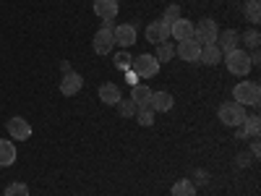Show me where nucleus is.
<instances>
[{
  "label": "nucleus",
  "mask_w": 261,
  "mask_h": 196,
  "mask_svg": "<svg viewBox=\"0 0 261 196\" xmlns=\"http://www.w3.org/2000/svg\"><path fill=\"white\" fill-rule=\"evenodd\" d=\"M113 63H115V68H118V71H130V63H134V55H128L125 50H120V53H115Z\"/></svg>",
  "instance_id": "24"
},
{
  "label": "nucleus",
  "mask_w": 261,
  "mask_h": 196,
  "mask_svg": "<svg viewBox=\"0 0 261 196\" xmlns=\"http://www.w3.org/2000/svg\"><path fill=\"white\" fill-rule=\"evenodd\" d=\"M146 39L151 42V45H160V42L170 39V27L162 24V21H151V24L146 27Z\"/></svg>",
  "instance_id": "13"
},
{
  "label": "nucleus",
  "mask_w": 261,
  "mask_h": 196,
  "mask_svg": "<svg viewBox=\"0 0 261 196\" xmlns=\"http://www.w3.org/2000/svg\"><path fill=\"white\" fill-rule=\"evenodd\" d=\"M170 193L172 196H196V183L188 181V178H180V181L172 183V191Z\"/></svg>",
  "instance_id": "22"
},
{
  "label": "nucleus",
  "mask_w": 261,
  "mask_h": 196,
  "mask_svg": "<svg viewBox=\"0 0 261 196\" xmlns=\"http://www.w3.org/2000/svg\"><path fill=\"white\" fill-rule=\"evenodd\" d=\"M118 110H120V115H123V118H134L139 107H136V102H134V100H120V102H118Z\"/></svg>",
  "instance_id": "28"
},
{
  "label": "nucleus",
  "mask_w": 261,
  "mask_h": 196,
  "mask_svg": "<svg viewBox=\"0 0 261 196\" xmlns=\"http://www.w3.org/2000/svg\"><path fill=\"white\" fill-rule=\"evenodd\" d=\"M217 34H220V29H217V24L212 18H201L199 24H193V39L199 42V45H214L217 42Z\"/></svg>",
  "instance_id": "4"
},
{
  "label": "nucleus",
  "mask_w": 261,
  "mask_h": 196,
  "mask_svg": "<svg viewBox=\"0 0 261 196\" xmlns=\"http://www.w3.org/2000/svg\"><path fill=\"white\" fill-rule=\"evenodd\" d=\"M232 97H235V102L238 105H258V100H261V89H258V84L256 81H241V84H238L235 86V89H232Z\"/></svg>",
  "instance_id": "2"
},
{
  "label": "nucleus",
  "mask_w": 261,
  "mask_h": 196,
  "mask_svg": "<svg viewBox=\"0 0 261 196\" xmlns=\"http://www.w3.org/2000/svg\"><path fill=\"white\" fill-rule=\"evenodd\" d=\"M225 65H227V71H230L232 76H248V71L253 68L246 47H238V50L227 53V55H225Z\"/></svg>",
  "instance_id": "1"
},
{
  "label": "nucleus",
  "mask_w": 261,
  "mask_h": 196,
  "mask_svg": "<svg viewBox=\"0 0 261 196\" xmlns=\"http://www.w3.org/2000/svg\"><path fill=\"white\" fill-rule=\"evenodd\" d=\"M130 100L136 102V107H149L151 89H149L146 84H134V86H130Z\"/></svg>",
  "instance_id": "17"
},
{
  "label": "nucleus",
  "mask_w": 261,
  "mask_h": 196,
  "mask_svg": "<svg viewBox=\"0 0 261 196\" xmlns=\"http://www.w3.org/2000/svg\"><path fill=\"white\" fill-rule=\"evenodd\" d=\"M81 86H84L81 74L68 71V74H65V76L60 79V94H65V97H73V94H79V92H81Z\"/></svg>",
  "instance_id": "10"
},
{
  "label": "nucleus",
  "mask_w": 261,
  "mask_h": 196,
  "mask_svg": "<svg viewBox=\"0 0 261 196\" xmlns=\"http://www.w3.org/2000/svg\"><path fill=\"white\" fill-rule=\"evenodd\" d=\"M251 155H253V157H258V141H256V139L251 141Z\"/></svg>",
  "instance_id": "31"
},
{
  "label": "nucleus",
  "mask_w": 261,
  "mask_h": 196,
  "mask_svg": "<svg viewBox=\"0 0 261 196\" xmlns=\"http://www.w3.org/2000/svg\"><path fill=\"white\" fill-rule=\"evenodd\" d=\"M113 37H115V45H120L125 50L136 42V27L134 24H120V27L113 29Z\"/></svg>",
  "instance_id": "11"
},
{
  "label": "nucleus",
  "mask_w": 261,
  "mask_h": 196,
  "mask_svg": "<svg viewBox=\"0 0 261 196\" xmlns=\"http://www.w3.org/2000/svg\"><path fill=\"white\" fill-rule=\"evenodd\" d=\"M170 37H175L178 42L193 39V24H191V21H186V18H178L175 24L170 27Z\"/></svg>",
  "instance_id": "16"
},
{
  "label": "nucleus",
  "mask_w": 261,
  "mask_h": 196,
  "mask_svg": "<svg viewBox=\"0 0 261 196\" xmlns=\"http://www.w3.org/2000/svg\"><path fill=\"white\" fill-rule=\"evenodd\" d=\"M125 74H128V84H130V86H134V84H139V76H136L134 71H125Z\"/></svg>",
  "instance_id": "30"
},
{
  "label": "nucleus",
  "mask_w": 261,
  "mask_h": 196,
  "mask_svg": "<svg viewBox=\"0 0 261 196\" xmlns=\"http://www.w3.org/2000/svg\"><path fill=\"white\" fill-rule=\"evenodd\" d=\"M217 115H220V120H222L227 128H238V126L246 120V107L238 105V102H225Z\"/></svg>",
  "instance_id": "3"
},
{
  "label": "nucleus",
  "mask_w": 261,
  "mask_h": 196,
  "mask_svg": "<svg viewBox=\"0 0 261 196\" xmlns=\"http://www.w3.org/2000/svg\"><path fill=\"white\" fill-rule=\"evenodd\" d=\"M243 11H246V18L253 21V24H258V21H261V6H258V0H248Z\"/></svg>",
  "instance_id": "25"
},
{
  "label": "nucleus",
  "mask_w": 261,
  "mask_h": 196,
  "mask_svg": "<svg viewBox=\"0 0 261 196\" xmlns=\"http://www.w3.org/2000/svg\"><path fill=\"white\" fill-rule=\"evenodd\" d=\"M258 42H261V34L256 32V29H248L246 34H241V45H246V47H258Z\"/></svg>",
  "instance_id": "27"
},
{
  "label": "nucleus",
  "mask_w": 261,
  "mask_h": 196,
  "mask_svg": "<svg viewBox=\"0 0 261 196\" xmlns=\"http://www.w3.org/2000/svg\"><path fill=\"white\" fill-rule=\"evenodd\" d=\"M222 58H225V55L220 53V47H217V45H204V47H201V55H199V60H201L204 65H217Z\"/></svg>",
  "instance_id": "20"
},
{
  "label": "nucleus",
  "mask_w": 261,
  "mask_h": 196,
  "mask_svg": "<svg viewBox=\"0 0 261 196\" xmlns=\"http://www.w3.org/2000/svg\"><path fill=\"white\" fill-rule=\"evenodd\" d=\"M130 71H134L139 79H151L160 74V63L154 55H139L134 58V63H130Z\"/></svg>",
  "instance_id": "5"
},
{
  "label": "nucleus",
  "mask_w": 261,
  "mask_h": 196,
  "mask_svg": "<svg viewBox=\"0 0 261 196\" xmlns=\"http://www.w3.org/2000/svg\"><path fill=\"white\" fill-rule=\"evenodd\" d=\"M6 128H8V134H11V139L13 141H27L29 136H32V126H29V120H24V118H11L8 123H6Z\"/></svg>",
  "instance_id": "8"
},
{
  "label": "nucleus",
  "mask_w": 261,
  "mask_h": 196,
  "mask_svg": "<svg viewBox=\"0 0 261 196\" xmlns=\"http://www.w3.org/2000/svg\"><path fill=\"white\" fill-rule=\"evenodd\" d=\"M175 55L183 58L186 63H196V60H199V55H201V45L196 39H183V42H178Z\"/></svg>",
  "instance_id": "9"
},
{
  "label": "nucleus",
  "mask_w": 261,
  "mask_h": 196,
  "mask_svg": "<svg viewBox=\"0 0 261 196\" xmlns=\"http://www.w3.org/2000/svg\"><path fill=\"white\" fill-rule=\"evenodd\" d=\"M99 100H102L105 105H118V102L123 100L120 86H118V84H113V81H105V84L99 86Z\"/></svg>",
  "instance_id": "14"
},
{
  "label": "nucleus",
  "mask_w": 261,
  "mask_h": 196,
  "mask_svg": "<svg viewBox=\"0 0 261 196\" xmlns=\"http://www.w3.org/2000/svg\"><path fill=\"white\" fill-rule=\"evenodd\" d=\"M3 196H29V186H27V183L13 181V183H8V188H6V193H3Z\"/></svg>",
  "instance_id": "29"
},
{
  "label": "nucleus",
  "mask_w": 261,
  "mask_h": 196,
  "mask_svg": "<svg viewBox=\"0 0 261 196\" xmlns=\"http://www.w3.org/2000/svg\"><path fill=\"white\" fill-rule=\"evenodd\" d=\"M136 120H139V126L149 128L151 123H154V110H151V107H139V110H136Z\"/></svg>",
  "instance_id": "26"
},
{
  "label": "nucleus",
  "mask_w": 261,
  "mask_h": 196,
  "mask_svg": "<svg viewBox=\"0 0 261 196\" xmlns=\"http://www.w3.org/2000/svg\"><path fill=\"white\" fill-rule=\"evenodd\" d=\"M92 47H94V53H97V55H110V53H113V47H115L113 29L99 27V32H97V34H94V39H92Z\"/></svg>",
  "instance_id": "6"
},
{
  "label": "nucleus",
  "mask_w": 261,
  "mask_h": 196,
  "mask_svg": "<svg viewBox=\"0 0 261 196\" xmlns=\"http://www.w3.org/2000/svg\"><path fill=\"white\" fill-rule=\"evenodd\" d=\"M16 162V144L8 139H0V167H11Z\"/></svg>",
  "instance_id": "18"
},
{
  "label": "nucleus",
  "mask_w": 261,
  "mask_h": 196,
  "mask_svg": "<svg viewBox=\"0 0 261 196\" xmlns=\"http://www.w3.org/2000/svg\"><path fill=\"white\" fill-rule=\"evenodd\" d=\"M214 45L220 47L222 55H227V53H232V50L241 47V34H238L235 29H225V32L217 34V42H214Z\"/></svg>",
  "instance_id": "7"
},
{
  "label": "nucleus",
  "mask_w": 261,
  "mask_h": 196,
  "mask_svg": "<svg viewBox=\"0 0 261 196\" xmlns=\"http://www.w3.org/2000/svg\"><path fill=\"white\" fill-rule=\"evenodd\" d=\"M258 128H261L258 115H246V120L235 128V134L238 139H258Z\"/></svg>",
  "instance_id": "12"
},
{
  "label": "nucleus",
  "mask_w": 261,
  "mask_h": 196,
  "mask_svg": "<svg viewBox=\"0 0 261 196\" xmlns=\"http://www.w3.org/2000/svg\"><path fill=\"white\" fill-rule=\"evenodd\" d=\"M178 18H183V16H180V6L172 3V6H167V8H165V13H162V18H160V21H162V24H167V27H172Z\"/></svg>",
  "instance_id": "23"
},
{
  "label": "nucleus",
  "mask_w": 261,
  "mask_h": 196,
  "mask_svg": "<svg viewBox=\"0 0 261 196\" xmlns=\"http://www.w3.org/2000/svg\"><path fill=\"white\" fill-rule=\"evenodd\" d=\"M172 102H175V100H172V94H170V92H151L149 107H151L154 113H167L170 107H172Z\"/></svg>",
  "instance_id": "15"
},
{
  "label": "nucleus",
  "mask_w": 261,
  "mask_h": 196,
  "mask_svg": "<svg viewBox=\"0 0 261 196\" xmlns=\"http://www.w3.org/2000/svg\"><path fill=\"white\" fill-rule=\"evenodd\" d=\"M94 13L102 18H115L118 16V0H94Z\"/></svg>",
  "instance_id": "19"
},
{
  "label": "nucleus",
  "mask_w": 261,
  "mask_h": 196,
  "mask_svg": "<svg viewBox=\"0 0 261 196\" xmlns=\"http://www.w3.org/2000/svg\"><path fill=\"white\" fill-rule=\"evenodd\" d=\"M154 58H157V63H160V65H162V63H170L172 58H175V45H172L170 39L160 42V45H157V53H154Z\"/></svg>",
  "instance_id": "21"
}]
</instances>
